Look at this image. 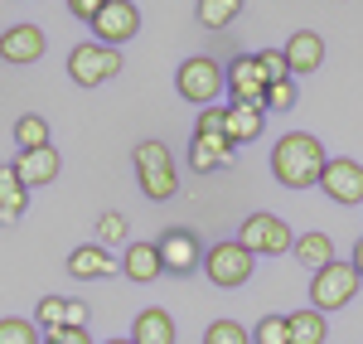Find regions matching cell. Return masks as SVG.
I'll return each mask as SVG.
<instances>
[{
    "instance_id": "1f68e13d",
    "label": "cell",
    "mask_w": 363,
    "mask_h": 344,
    "mask_svg": "<svg viewBox=\"0 0 363 344\" xmlns=\"http://www.w3.org/2000/svg\"><path fill=\"white\" fill-rule=\"evenodd\" d=\"M223 126H228V107H203V112L194 116V136H223Z\"/></svg>"
},
{
    "instance_id": "cb8c5ba5",
    "label": "cell",
    "mask_w": 363,
    "mask_h": 344,
    "mask_svg": "<svg viewBox=\"0 0 363 344\" xmlns=\"http://www.w3.org/2000/svg\"><path fill=\"white\" fill-rule=\"evenodd\" d=\"M242 10H247V0H199L194 5V15H199L203 29H228Z\"/></svg>"
},
{
    "instance_id": "7a4b0ae2",
    "label": "cell",
    "mask_w": 363,
    "mask_h": 344,
    "mask_svg": "<svg viewBox=\"0 0 363 344\" xmlns=\"http://www.w3.org/2000/svg\"><path fill=\"white\" fill-rule=\"evenodd\" d=\"M131 170H136V184L150 204H165L179 194V170H174V155L165 141H140L131 150Z\"/></svg>"
},
{
    "instance_id": "83f0119b",
    "label": "cell",
    "mask_w": 363,
    "mask_h": 344,
    "mask_svg": "<svg viewBox=\"0 0 363 344\" xmlns=\"http://www.w3.org/2000/svg\"><path fill=\"white\" fill-rule=\"evenodd\" d=\"M203 344H252V335L238 325V320H208L203 330Z\"/></svg>"
},
{
    "instance_id": "8fae6325",
    "label": "cell",
    "mask_w": 363,
    "mask_h": 344,
    "mask_svg": "<svg viewBox=\"0 0 363 344\" xmlns=\"http://www.w3.org/2000/svg\"><path fill=\"white\" fill-rule=\"evenodd\" d=\"M44 49H49V39H44V29H39V25L0 29V58H5L10 68H29V63H39Z\"/></svg>"
},
{
    "instance_id": "277c9868",
    "label": "cell",
    "mask_w": 363,
    "mask_h": 344,
    "mask_svg": "<svg viewBox=\"0 0 363 344\" xmlns=\"http://www.w3.org/2000/svg\"><path fill=\"white\" fill-rule=\"evenodd\" d=\"M359 272H354V262H330V267H320V272H310V306L320 311V316H330V311H344L354 296H359Z\"/></svg>"
},
{
    "instance_id": "7c38bea8",
    "label": "cell",
    "mask_w": 363,
    "mask_h": 344,
    "mask_svg": "<svg viewBox=\"0 0 363 344\" xmlns=\"http://www.w3.org/2000/svg\"><path fill=\"white\" fill-rule=\"evenodd\" d=\"M34 325L44 335L54 330H87V301H73V296H44L34 306Z\"/></svg>"
},
{
    "instance_id": "e0dca14e",
    "label": "cell",
    "mask_w": 363,
    "mask_h": 344,
    "mask_svg": "<svg viewBox=\"0 0 363 344\" xmlns=\"http://www.w3.org/2000/svg\"><path fill=\"white\" fill-rule=\"evenodd\" d=\"M228 97L233 102H262L267 97V78H262V68H257V54H238L228 63Z\"/></svg>"
},
{
    "instance_id": "e575fe53",
    "label": "cell",
    "mask_w": 363,
    "mask_h": 344,
    "mask_svg": "<svg viewBox=\"0 0 363 344\" xmlns=\"http://www.w3.org/2000/svg\"><path fill=\"white\" fill-rule=\"evenodd\" d=\"M349 262H354V272H359V277H363V238H359V243H354V257H349Z\"/></svg>"
},
{
    "instance_id": "5b68a950",
    "label": "cell",
    "mask_w": 363,
    "mask_h": 344,
    "mask_svg": "<svg viewBox=\"0 0 363 344\" xmlns=\"http://www.w3.org/2000/svg\"><path fill=\"white\" fill-rule=\"evenodd\" d=\"M203 272H208V282H213L218 291H238V287L252 282L257 257H252L238 238H228V243H213V248L203 253Z\"/></svg>"
},
{
    "instance_id": "5bb4252c",
    "label": "cell",
    "mask_w": 363,
    "mask_h": 344,
    "mask_svg": "<svg viewBox=\"0 0 363 344\" xmlns=\"http://www.w3.org/2000/svg\"><path fill=\"white\" fill-rule=\"evenodd\" d=\"M10 165H15V174H20L25 189H39V184H54L58 179L63 155H58V145H39V150H20Z\"/></svg>"
},
{
    "instance_id": "52a82bcc",
    "label": "cell",
    "mask_w": 363,
    "mask_h": 344,
    "mask_svg": "<svg viewBox=\"0 0 363 344\" xmlns=\"http://www.w3.org/2000/svg\"><path fill=\"white\" fill-rule=\"evenodd\" d=\"M121 68H126L121 49H107V44H97V39H87V44H78V49L68 54V78H73L78 87H102V83H112Z\"/></svg>"
},
{
    "instance_id": "ba28073f",
    "label": "cell",
    "mask_w": 363,
    "mask_h": 344,
    "mask_svg": "<svg viewBox=\"0 0 363 344\" xmlns=\"http://www.w3.org/2000/svg\"><path fill=\"white\" fill-rule=\"evenodd\" d=\"M136 34H140V10L131 5V0H107V5L97 10V20H92V39L107 44V49L131 44Z\"/></svg>"
},
{
    "instance_id": "9a60e30c",
    "label": "cell",
    "mask_w": 363,
    "mask_h": 344,
    "mask_svg": "<svg viewBox=\"0 0 363 344\" xmlns=\"http://www.w3.org/2000/svg\"><path fill=\"white\" fill-rule=\"evenodd\" d=\"M286 68H291V78H301V73H315V68H325V34H315V29H296L291 39H286Z\"/></svg>"
},
{
    "instance_id": "836d02e7",
    "label": "cell",
    "mask_w": 363,
    "mask_h": 344,
    "mask_svg": "<svg viewBox=\"0 0 363 344\" xmlns=\"http://www.w3.org/2000/svg\"><path fill=\"white\" fill-rule=\"evenodd\" d=\"M44 344H92L87 330H54V335H44Z\"/></svg>"
},
{
    "instance_id": "30bf717a",
    "label": "cell",
    "mask_w": 363,
    "mask_h": 344,
    "mask_svg": "<svg viewBox=\"0 0 363 344\" xmlns=\"http://www.w3.org/2000/svg\"><path fill=\"white\" fill-rule=\"evenodd\" d=\"M320 189H325L335 204H344V209L363 204V165L354 160V155H330V165H325V174H320Z\"/></svg>"
},
{
    "instance_id": "f546056e",
    "label": "cell",
    "mask_w": 363,
    "mask_h": 344,
    "mask_svg": "<svg viewBox=\"0 0 363 344\" xmlns=\"http://www.w3.org/2000/svg\"><path fill=\"white\" fill-rule=\"evenodd\" d=\"M296 97H301V92H296V78H286V83H272V87H267L262 107H267V112H291V107H296Z\"/></svg>"
},
{
    "instance_id": "4dcf8cb0",
    "label": "cell",
    "mask_w": 363,
    "mask_h": 344,
    "mask_svg": "<svg viewBox=\"0 0 363 344\" xmlns=\"http://www.w3.org/2000/svg\"><path fill=\"white\" fill-rule=\"evenodd\" d=\"M257 68H262L267 87H272V83H286V78H291V68H286V54H281V49H262V54H257Z\"/></svg>"
},
{
    "instance_id": "6da1fadb",
    "label": "cell",
    "mask_w": 363,
    "mask_h": 344,
    "mask_svg": "<svg viewBox=\"0 0 363 344\" xmlns=\"http://www.w3.org/2000/svg\"><path fill=\"white\" fill-rule=\"evenodd\" d=\"M325 165H330L325 141L310 136V131H286L272 145V174H277L281 189H310V184H320Z\"/></svg>"
},
{
    "instance_id": "603a6c76",
    "label": "cell",
    "mask_w": 363,
    "mask_h": 344,
    "mask_svg": "<svg viewBox=\"0 0 363 344\" xmlns=\"http://www.w3.org/2000/svg\"><path fill=\"white\" fill-rule=\"evenodd\" d=\"M291 257L301 262L306 272H320V267H330V262H335V238H330V233H296Z\"/></svg>"
},
{
    "instance_id": "ffe728a7",
    "label": "cell",
    "mask_w": 363,
    "mask_h": 344,
    "mask_svg": "<svg viewBox=\"0 0 363 344\" xmlns=\"http://www.w3.org/2000/svg\"><path fill=\"white\" fill-rule=\"evenodd\" d=\"M29 209V189L20 184V174L15 165H0V228H10V223H20Z\"/></svg>"
},
{
    "instance_id": "9c48e42d",
    "label": "cell",
    "mask_w": 363,
    "mask_h": 344,
    "mask_svg": "<svg viewBox=\"0 0 363 344\" xmlns=\"http://www.w3.org/2000/svg\"><path fill=\"white\" fill-rule=\"evenodd\" d=\"M155 248H160V257H165L169 277H194V272H203V243H199L189 228H165Z\"/></svg>"
},
{
    "instance_id": "4fadbf2b",
    "label": "cell",
    "mask_w": 363,
    "mask_h": 344,
    "mask_svg": "<svg viewBox=\"0 0 363 344\" xmlns=\"http://www.w3.org/2000/svg\"><path fill=\"white\" fill-rule=\"evenodd\" d=\"M68 277L73 282H112V277H121V262L102 243H83L68 253Z\"/></svg>"
},
{
    "instance_id": "3957f363",
    "label": "cell",
    "mask_w": 363,
    "mask_h": 344,
    "mask_svg": "<svg viewBox=\"0 0 363 344\" xmlns=\"http://www.w3.org/2000/svg\"><path fill=\"white\" fill-rule=\"evenodd\" d=\"M174 92L203 112V107L218 102V92H228V68L218 63V58H208V54L184 58V63L174 68Z\"/></svg>"
},
{
    "instance_id": "d6a6232c",
    "label": "cell",
    "mask_w": 363,
    "mask_h": 344,
    "mask_svg": "<svg viewBox=\"0 0 363 344\" xmlns=\"http://www.w3.org/2000/svg\"><path fill=\"white\" fill-rule=\"evenodd\" d=\"M102 5H107V0H68V15H73V20H83V25H92Z\"/></svg>"
},
{
    "instance_id": "7402d4cb",
    "label": "cell",
    "mask_w": 363,
    "mask_h": 344,
    "mask_svg": "<svg viewBox=\"0 0 363 344\" xmlns=\"http://www.w3.org/2000/svg\"><path fill=\"white\" fill-rule=\"evenodd\" d=\"M286 335H291L286 344H325L330 340V316H320L315 306L291 311V316H286Z\"/></svg>"
},
{
    "instance_id": "ac0fdd59",
    "label": "cell",
    "mask_w": 363,
    "mask_h": 344,
    "mask_svg": "<svg viewBox=\"0 0 363 344\" xmlns=\"http://www.w3.org/2000/svg\"><path fill=\"white\" fill-rule=\"evenodd\" d=\"M262 131H267V107H262V102H233V107H228V126H223L228 145H247V141H257Z\"/></svg>"
},
{
    "instance_id": "d4e9b609",
    "label": "cell",
    "mask_w": 363,
    "mask_h": 344,
    "mask_svg": "<svg viewBox=\"0 0 363 344\" xmlns=\"http://www.w3.org/2000/svg\"><path fill=\"white\" fill-rule=\"evenodd\" d=\"M15 145L20 150H39V145H54L49 141V121L39 112H25L20 121H15Z\"/></svg>"
},
{
    "instance_id": "4316f807",
    "label": "cell",
    "mask_w": 363,
    "mask_h": 344,
    "mask_svg": "<svg viewBox=\"0 0 363 344\" xmlns=\"http://www.w3.org/2000/svg\"><path fill=\"white\" fill-rule=\"evenodd\" d=\"M97 243H102V248H116V243H131V223H126V213H116V209H107V213L97 218Z\"/></svg>"
},
{
    "instance_id": "f1b7e54d",
    "label": "cell",
    "mask_w": 363,
    "mask_h": 344,
    "mask_svg": "<svg viewBox=\"0 0 363 344\" xmlns=\"http://www.w3.org/2000/svg\"><path fill=\"white\" fill-rule=\"evenodd\" d=\"M286 316H262L252 325V344H286Z\"/></svg>"
},
{
    "instance_id": "d6986e66",
    "label": "cell",
    "mask_w": 363,
    "mask_h": 344,
    "mask_svg": "<svg viewBox=\"0 0 363 344\" xmlns=\"http://www.w3.org/2000/svg\"><path fill=\"white\" fill-rule=\"evenodd\" d=\"M233 155H238V145H228L223 136H194V141H189V165H194L199 174L228 170V165H233Z\"/></svg>"
},
{
    "instance_id": "8992f818",
    "label": "cell",
    "mask_w": 363,
    "mask_h": 344,
    "mask_svg": "<svg viewBox=\"0 0 363 344\" xmlns=\"http://www.w3.org/2000/svg\"><path fill=\"white\" fill-rule=\"evenodd\" d=\"M238 243L247 248L252 257H281V253L296 248V233H291V223L277 218V213H247V218L238 223Z\"/></svg>"
},
{
    "instance_id": "d590c367",
    "label": "cell",
    "mask_w": 363,
    "mask_h": 344,
    "mask_svg": "<svg viewBox=\"0 0 363 344\" xmlns=\"http://www.w3.org/2000/svg\"><path fill=\"white\" fill-rule=\"evenodd\" d=\"M102 344H136V340H131V335H126V340H102Z\"/></svg>"
},
{
    "instance_id": "44dd1931",
    "label": "cell",
    "mask_w": 363,
    "mask_h": 344,
    "mask_svg": "<svg viewBox=\"0 0 363 344\" xmlns=\"http://www.w3.org/2000/svg\"><path fill=\"white\" fill-rule=\"evenodd\" d=\"M131 340L136 344H174V320H169L165 306H145L131 320Z\"/></svg>"
},
{
    "instance_id": "2e32d148",
    "label": "cell",
    "mask_w": 363,
    "mask_h": 344,
    "mask_svg": "<svg viewBox=\"0 0 363 344\" xmlns=\"http://www.w3.org/2000/svg\"><path fill=\"white\" fill-rule=\"evenodd\" d=\"M121 277H131L136 287L160 282V277H165V257H160V248H155V243H126V253H121Z\"/></svg>"
},
{
    "instance_id": "484cf974",
    "label": "cell",
    "mask_w": 363,
    "mask_h": 344,
    "mask_svg": "<svg viewBox=\"0 0 363 344\" xmlns=\"http://www.w3.org/2000/svg\"><path fill=\"white\" fill-rule=\"evenodd\" d=\"M0 344H44V330L25 316H5L0 320Z\"/></svg>"
}]
</instances>
